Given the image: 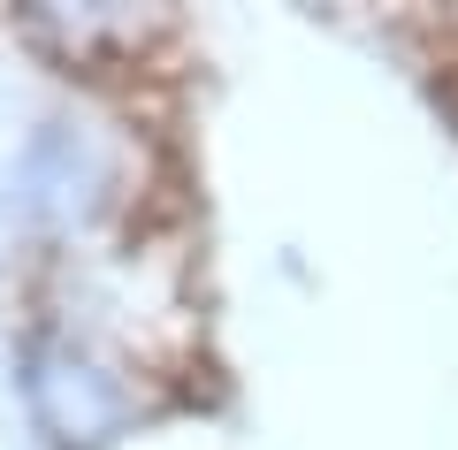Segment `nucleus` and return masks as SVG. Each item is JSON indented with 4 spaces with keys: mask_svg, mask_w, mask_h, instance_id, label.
Returning <instances> with one entry per match:
<instances>
[{
    "mask_svg": "<svg viewBox=\"0 0 458 450\" xmlns=\"http://www.w3.org/2000/svg\"><path fill=\"white\" fill-rule=\"evenodd\" d=\"M16 382L31 404L38 435L54 450H114L138 420V389L131 374L99 359L92 344H77L69 328H31L16 352Z\"/></svg>",
    "mask_w": 458,
    "mask_h": 450,
    "instance_id": "obj_1",
    "label": "nucleus"
}]
</instances>
